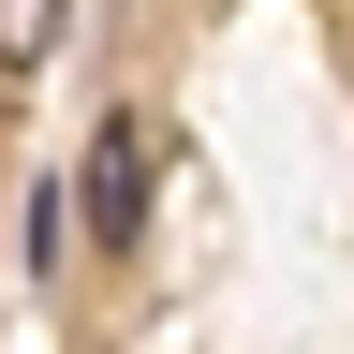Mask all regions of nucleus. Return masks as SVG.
Returning a JSON list of instances; mask_svg holds the SVG:
<instances>
[{
	"label": "nucleus",
	"instance_id": "nucleus-2",
	"mask_svg": "<svg viewBox=\"0 0 354 354\" xmlns=\"http://www.w3.org/2000/svg\"><path fill=\"white\" fill-rule=\"evenodd\" d=\"M59 15H74V0H0V74H44V59H59Z\"/></svg>",
	"mask_w": 354,
	"mask_h": 354
},
{
	"label": "nucleus",
	"instance_id": "nucleus-1",
	"mask_svg": "<svg viewBox=\"0 0 354 354\" xmlns=\"http://www.w3.org/2000/svg\"><path fill=\"white\" fill-rule=\"evenodd\" d=\"M74 207H88V236H104V251H133V236H148V118H104V133H88Z\"/></svg>",
	"mask_w": 354,
	"mask_h": 354
}]
</instances>
